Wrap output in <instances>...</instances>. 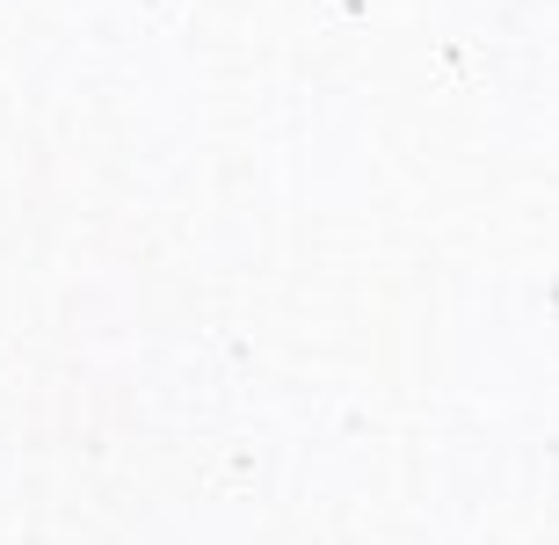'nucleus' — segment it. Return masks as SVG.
Returning <instances> with one entry per match:
<instances>
[]
</instances>
